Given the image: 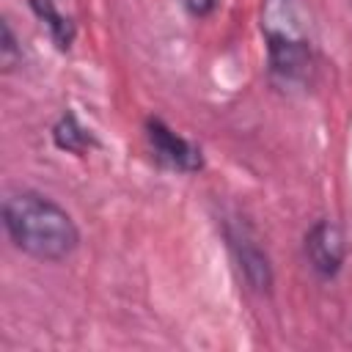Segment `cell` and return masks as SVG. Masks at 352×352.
<instances>
[{
  "label": "cell",
  "instance_id": "1",
  "mask_svg": "<svg viewBox=\"0 0 352 352\" xmlns=\"http://www.w3.org/2000/svg\"><path fill=\"white\" fill-rule=\"evenodd\" d=\"M3 226L11 245L38 261H63L80 245L74 217L36 190H14L6 195Z\"/></svg>",
  "mask_w": 352,
  "mask_h": 352
},
{
  "label": "cell",
  "instance_id": "2",
  "mask_svg": "<svg viewBox=\"0 0 352 352\" xmlns=\"http://www.w3.org/2000/svg\"><path fill=\"white\" fill-rule=\"evenodd\" d=\"M261 30L267 38V74L280 91H302L314 82L316 55L308 36L294 25L289 3L267 0L261 14Z\"/></svg>",
  "mask_w": 352,
  "mask_h": 352
},
{
  "label": "cell",
  "instance_id": "3",
  "mask_svg": "<svg viewBox=\"0 0 352 352\" xmlns=\"http://www.w3.org/2000/svg\"><path fill=\"white\" fill-rule=\"evenodd\" d=\"M148 151L154 162L173 173H198L204 168V151L184 135H179L173 126H168L160 116H148L143 124Z\"/></svg>",
  "mask_w": 352,
  "mask_h": 352
},
{
  "label": "cell",
  "instance_id": "4",
  "mask_svg": "<svg viewBox=\"0 0 352 352\" xmlns=\"http://www.w3.org/2000/svg\"><path fill=\"white\" fill-rule=\"evenodd\" d=\"M226 239H228V250H231L245 283L253 292L267 294L272 289V264H270L267 250L258 245L256 234L250 231V226L242 220H231L226 226Z\"/></svg>",
  "mask_w": 352,
  "mask_h": 352
},
{
  "label": "cell",
  "instance_id": "5",
  "mask_svg": "<svg viewBox=\"0 0 352 352\" xmlns=\"http://www.w3.org/2000/svg\"><path fill=\"white\" fill-rule=\"evenodd\" d=\"M302 250H305L308 267L322 280H330V278H336L341 272V267L346 261V234L333 220H316L305 231Z\"/></svg>",
  "mask_w": 352,
  "mask_h": 352
},
{
  "label": "cell",
  "instance_id": "6",
  "mask_svg": "<svg viewBox=\"0 0 352 352\" xmlns=\"http://www.w3.org/2000/svg\"><path fill=\"white\" fill-rule=\"evenodd\" d=\"M33 14L47 25L50 38L58 50H69L77 38V11L74 0H28Z\"/></svg>",
  "mask_w": 352,
  "mask_h": 352
},
{
  "label": "cell",
  "instance_id": "7",
  "mask_svg": "<svg viewBox=\"0 0 352 352\" xmlns=\"http://www.w3.org/2000/svg\"><path fill=\"white\" fill-rule=\"evenodd\" d=\"M52 140H55L58 148H63V151H69V154H85V151L96 148L94 132L85 129V126L80 124V118H77L72 110H66V113L55 121V126H52Z\"/></svg>",
  "mask_w": 352,
  "mask_h": 352
},
{
  "label": "cell",
  "instance_id": "8",
  "mask_svg": "<svg viewBox=\"0 0 352 352\" xmlns=\"http://www.w3.org/2000/svg\"><path fill=\"white\" fill-rule=\"evenodd\" d=\"M0 60H3V72H11L19 60H22V47L11 30V22L3 19V38H0Z\"/></svg>",
  "mask_w": 352,
  "mask_h": 352
},
{
  "label": "cell",
  "instance_id": "9",
  "mask_svg": "<svg viewBox=\"0 0 352 352\" xmlns=\"http://www.w3.org/2000/svg\"><path fill=\"white\" fill-rule=\"evenodd\" d=\"M179 6H182V8H184L190 16L204 19V16H209V14L214 11L217 0H179Z\"/></svg>",
  "mask_w": 352,
  "mask_h": 352
}]
</instances>
